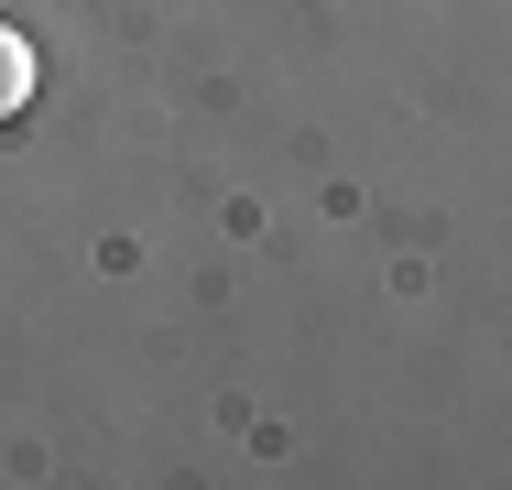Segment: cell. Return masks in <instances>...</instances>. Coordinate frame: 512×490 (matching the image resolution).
Wrapping results in <instances>:
<instances>
[{
  "label": "cell",
  "instance_id": "cell-1",
  "mask_svg": "<svg viewBox=\"0 0 512 490\" xmlns=\"http://www.w3.org/2000/svg\"><path fill=\"white\" fill-rule=\"evenodd\" d=\"M22 98H33V44L0 22V120H22Z\"/></svg>",
  "mask_w": 512,
  "mask_h": 490
}]
</instances>
